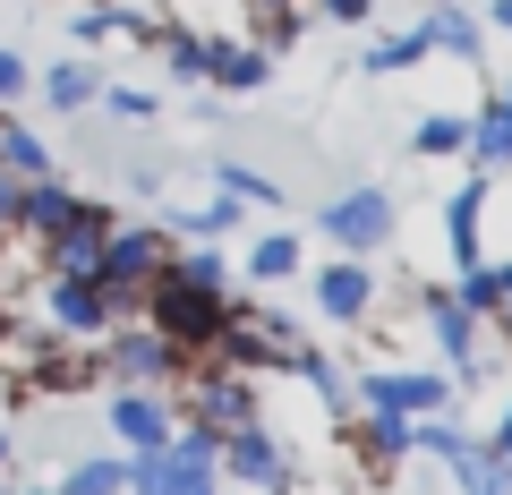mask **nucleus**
<instances>
[{"instance_id":"nucleus-1","label":"nucleus","mask_w":512,"mask_h":495,"mask_svg":"<svg viewBox=\"0 0 512 495\" xmlns=\"http://www.w3.org/2000/svg\"><path fill=\"white\" fill-rule=\"evenodd\" d=\"M299 350H308V333H299L282 308L231 291V316H222V333H214V350H205V359H214V367H239V376H291Z\"/></svg>"},{"instance_id":"nucleus-2","label":"nucleus","mask_w":512,"mask_h":495,"mask_svg":"<svg viewBox=\"0 0 512 495\" xmlns=\"http://www.w3.org/2000/svg\"><path fill=\"white\" fill-rule=\"evenodd\" d=\"M171 248H180V239H171L163 222H120V231L103 239L94 282H103V299H111V325H137V308H146V291L163 282Z\"/></svg>"},{"instance_id":"nucleus-3","label":"nucleus","mask_w":512,"mask_h":495,"mask_svg":"<svg viewBox=\"0 0 512 495\" xmlns=\"http://www.w3.org/2000/svg\"><path fill=\"white\" fill-rule=\"evenodd\" d=\"M393 231H402V205H393V188H376V180H359V188H342V197L316 205V239H325L333 257H384Z\"/></svg>"},{"instance_id":"nucleus-4","label":"nucleus","mask_w":512,"mask_h":495,"mask_svg":"<svg viewBox=\"0 0 512 495\" xmlns=\"http://www.w3.org/2000/svg\"><path fill=\"white\" fill-rule=\"evenodd\" d=\"M359 410H393V419H461V385L444 367H359L350 376Z\"/></svg>"},{"instance_id":"nucleus-5","label":"nucleus","mask_w":512,"mask_h":495,"mask_svg":"<svg viewBox=\"0 0 512 495\" xmlns=\"http://www.w3.org/2000/svg\"><path fill=\"white\" fill-rule=\"evenodd\" d=\"M222 316H231V299H214V291H188V282H154L146 291V308H137V325H154L180 359H205L214 350V333H222Z\"/></svg>"},{"instance_id":"nucleus-6","label":"nucleus","mask_w":512,"mask_h":495,"mask_svg":"<svg viewBox=\"0 0 512 495\" xmlns=\"http://www.w3.org/2000/svg\"><path fill=\"white\" fill-rule=\"evenodd\" d=\"M94 367H103V385H146V393H171L188 376V359L154 325H111L103 342H94Z\"/></svg>"},{"instance_id":"nucleus-7","label":"nucleus","mask_w":512,"mask_h":495,"mask_svg":"<svg viewBox=\"0 0 512 495\" xmlns=\"http://www.w3.org/2000/svg\"><path fill=\"white\" fill-rule=\"evenodd\" d=\"M308 299H316V316H325L333 333H359L367 316L384 308V274H376V257H325V265H308Z\"/></svg>"},{"instance_id":"nucleus-8","label":"nucleus","mask_w":512,"mask_h":495,"mask_svg":"<svg viewBox=\"0 0 512 495\" xmlns=\"http://www.w3.org/2000/svg\"><path fill=\"white\" fill-rule=\"evenodd\" d=\"M214 470L239 478V487H256V495H282L299 478V461H291V444H282L274 427L256 419V427H231V436L214 444Z\"/></svg>"},{"instance_id":"nucleus-9","label":"nucleus","mask_w":512,"mask_h":495,"mask_svg":"<svg viewBox=\"0 0 512 495\" xmlns=\"http://www.w3.org/2000/svg\"><path fill=\"white\" fill-rule=\"evenodd\" d=\"M111 231H120V205L86 197L69 231H52V239L35 248V257H43V282H94V265H103V239H111Z\"/></svg>"},{"instance_id":"nucleus-10","label":"nucleus","mask_w":512,"mask_h":495,"mask_svg":"<svg viewBox=\"0 0 512 495\" xmlns=\"http://www.w3.org/2000/svg\"><path fill=\"white\" fill-rule=\"evenodd\" d=\"M103 427L120 453H163L171 436H180V410H171V393H146V385H111L103 393Z\"/></svg>"},{"instance_id":"nucleus-11","label":"nucleus","mask_w":512,"mask_h":495,"mask_svg":"<svg viewBox=\"0 0 512 495\" xmlns=\"http://www.w3.org/2000/svg\"><path fill=\"white\" fill-rule=\"evenodd\" d=\"M35 316H43V333H60V342H103V333H111L103 282H43Z\"/></svg>"},{"instance_id":"nucleus-12","label":"nucleus","mask_w":512,"mask_h":495,"mask_svg":"<svg viewBox=\"0 0 512 495\" xmlns=\"http://www.w3.org/2000/svg\"><path fill=\"white\" fill-rule=\"evenodd\" d=\"M342 444L359 453L367 487H384V478L410 461V419H393V410H342Z\"/></svg>"},{"instance_id":"nucleus-13","label":"nucleus","mask_w":512,"mask_h":495,"mask_svg":"<svg viewBox=\"0 0 512 495\" xmlns=\"http://www.w3.org/2000/svg\"><path fill=\"white\" fill-rule=\"evenodd\" d=\"M205 86L214 94H265L274 86V52L256 35H205Z\"/></svg>"},{"instance_id":"nucleus-14","label":"nucleus","mask_w":512,"mask_h":495,"mask_svg":"<svg viewBox=\"0 0 512 495\" xmlns=\"http://www.w3.org/2000/svg\"><path fill=\"white\" fill-rule=\"evenodd\" d=\"M461 163H470L478 180H504L512 171V86L470 103V154H461Z\"/></svg>"},{"instance_id":"nucleus-15","label":"nucleus","mask_w":512,"mask_h":495,"mask_svg":"<svg viewBox=\"0 0 512 495\" xmlns=\"http://www.w3.org/2000/svg\"><path fill=\"white\" fill-rule=\"evenodd\" d=\"M487 188L495 180H478V171H470V180L444 197V257H453V274L487 257Z\"/></svg>"},{"instance_id":"nucleus-16","label":"nucleus","mask_w":512,"mask_h":495,"mask_svg":"<svg viewBox=\"0 0 512 495\" xmlns=\"http://www.w3.org/2000/svg\"><path fill=\"white\" fill-rule=\"evenodd\" d=\"M239 274H248V291H291V282L308 274V239H299L291 222L256 231V239H248V265H239Z\"/></svg>"},{"instance_id":"nucleus-17","label":"nucleus","mask_w":512,"mask_h":495,"mask_svg":"<svg viewBox=\"0 0 512 495\" xmlns=\"http://www.w3.org/2000/svg\"><path fill=\"white\" fill-rule=\"evenodd\" d=\"M77 205H86V188H69L60 171H52V180H26L18 188V239H35V248H43L52 231H69V222H77Z\"/></svg>"},{"instance_id":"nucleus-18","label":"nucleus","mask_w":512,"mask_h":495,"mask_svg":"<svg viewBox=\"0 0 512 495\" xmlns=\"http://www.w3.org/2000/svg\"><path fill=\"white\" fill-rule=\"evenodd\" d=\"M419 26H427V52L461 60V69H478V60H487V26L470 18V0H436V9H419Z\"/></svg>"},{"instance_id":"nucleus-19","label":"nucleus","mask_w":512,"mask_h":495,"mask_svg":"<svg viewBox=\"0 0 512 495\" xmlns=\"http://www.w3.org/2000/svg\"><path fill=\"white\" fill-rule=\"evenodd\" d=\"M239 222H248V205H239V197H222V188H214L205 205H171V214H163V231L180 239V248H188V239H205V248H222V239H231Z\"/></svg>"},{"instance_id":"nucleus-20","label":"nucleus","mask_w":512,"mask_h":495,"mask_svg":"<svg viewBox=\"0 0 512 495\" xmlns=\"http://www.w3.org/2000/svg\"><path fill=\"white\" fill-rule=\"evenodd\" d=\"M410 154H419V163H453V154H470V111H461V103L419 111V120H410Z\"/></svg>"},{"instance_id":"nucleus-21","label":"nucleus","mask_w":512,"mask_h":495,"mask_svg":"<svg viewBox=\"0 0 512 495\" xmlns=\"http://www.w3.org/2000/svg\"><path fill=\"white\" fill-rule=\"evenodd\" d=\"M0 171H9V180H52V137L43 129H26L18 111H0Z\"/></svg>"},{"instance_id":"nucleus-22","label":"nucleus","mask_w":512,"mask_h":495,"mask_svg":"<svg viewBox=\"0 0 512 495\" xmlns=\"http://www.w3.org/2000/svg\"><path fill=\"white\" fill-rule=\"evenodd\" d=\"M35 86H43V103H52V111H94L103 69H94L86 52H69V60H52V69H35Z\"/></svg>"},{"instance_id":"nucleus-23","label":"nucleus","mask_w":512,"mask_h":495,"mask_svg":"<svg viewBox=\"0 0 512 495\" xmlns=\"http://www.w3.org/2000/svg\"><path fill=\"white\" fill-rule=\"evenodd\" d=\"M444 470H453V487H461V495H512V461L495 453L487 436H470L453 461H444Z\"/></svg>"},{"instance_id":"nucleus-24","label":"nucleus","mask_w":512,"mask_h":495,"mask_svg":"<svg viewBox=\"0 0 512 495\" xmlns=\"http://www.w3.org/2000/svg\"><path fill=\"white\" fill-rule=\"evenodd\" d=\"M171 282H188V291H214V299H231V282H239V265L222 257V248H205V239H188V248H171V265H163Z\"/></svg>"},{"instance_id":"nucleus-25","label":"nucleus","mask_w":512,"mask_h":495,"mask_svg":"<svg viewBox=\"0 0 512 495\" xmlns=\"http://www.w3.org/2000/svg\"><path fill=\"white\" fill-rule=\"evenodd\" d=\"M419 60H436V52H427V26L410 18V26H393V35H376L359 52V77H402V69H419Z\"/></svg>"},{"instance_id":"nucleus-26","label":"nucleus","mask_w":512,"mask_h":495,"mask_svg":"<svg viewBox=\"0 0 512 495\" xmlns=\"http://www.w3.org/2000/svg\"><path fill=\"white\" fill-rule=\"evenodd\" d=\"M154 60H163L171 86H205V35H197V26L163 18V26H154Z\"/></svg>"},{"instance_id":"nucleus-27","label":"nucleus","mask_w":512,"mask_h":495,"mask_svg":"<svg viewBox=\"0 0 512 495\" xmlns=\"http://www.w3.org/2000/svg\"><path fill=\"white\" fill-rule=\"evenodd\" d=\"M214 188H222V197H239V205H256V214H282V205H291L274 171H256V163H231V154L214 163Z\"/></svg>"},{"instance_id":"nucleus-28","label":"nucleus","mask_w":512,"mask_h":495,"mask_svg":"<svg viewBox=\"0 0 512 495\" xmlns=\"http://www.w3.org/2000/svg\"><path fill=\"white\" fill-rule=\"evenodd\" d=\"M60 495H128V453H77L60 470Z\"/></svg>"},{"instance_id":"nucleus-29","label":"nucleus","mask_w":512,"mask_h":495,"mask_svg":"<svg viewBox=\"0 0 512 495\" xmlns=\"http://www.w3.org/2000/svg\"><path fill=\"white\" fill-rule=\"evenodd\" d=\"M453 299H461V308L478 316V325H487V316H495V299H504V265H495V257L461 265V274H453Z\"/></svg>"},{"instance_id":"nucleus-30","label":"nucleus","mask_w":512,"mask_h":495,"mask_svg":"<svg viewBox=\"0 0 512 495\" xmlns=\"http://www.w3.org/2000/svg\"><path fill=\"white\" fill-rule=\"evenodd\" d=\"M94 103H103L111 120H128V129H146L154 111H163V94H154V86H128V77H103V94H94Z\"/></svg>"},{"instance_id":"nucleus-31","label":"nucleus","mask_w":512,"mask_h":495,"mask_svg":"<svg viewBox=\"0 0 512 495\" xmlns=\"http://www.w3.org/2000/svg\"><path fill=\"white\" fill-rule=\"evenodd\" d=\"M26 94H35V69H26V52H9V43H0V111H18Z\"/></svg>"},{"instance_id":"nucleus-32","label":"nucleus","mask_w":512,"mask_h":495,"mask_svg":"<svg viewBox=\"0 0 512 495\" xmlns=\"http://www.w3.org/2000/svg\"><path fill=\"white\" fill-rule=\"evenodd\" d=\"M308 18H325V26H367V18H376V0H308Z\"/></svg>"},{"instance_id":"nucleus-33","label":"nucleus","mask_w":512,"mask_h":495,"mask_svg":"<svg viewBox=\"0 0 512 495\" xmlns=\"http://www.w3.org/2000/svg\"><path fill=\"white\" fill-rule=\"evenodd\" d=\"M487 333H495V342H504V359H512V257H504V299H495Z\"/></svg>"},{"instance_id":"nucleus-34","label":"nucleus","mask_w":512,"mask_h":495,"mask_svg":"<svg viewBox=\"0 0 512 495\" xmlns=\"http://www.w3.org/2000/svg\"><path fill=\"white\" fill-rule=\"evenodd\" d=\"M18 188H26V180H9V171H0V231H18Z\"/></svg>"},{"instance_id":"nucleus-35","label":"nucleus","mask_w":512,"mask_h":495,"mask_svg":"<svg viewBox=\"0 0 512 495\" xmlns=\"http://www.w3.org/2000/svg\"><path fill=\"white\" fill-rule=\"evenodd\" d=\"M487 444H495V453H504V461H512V402H504V410H495V427H487Z\"/></svg>"},{"instance_id":"nucleus-36","label":"nucleus","mask_w":512,"mask_h":495,"mask_svg":"<svg viewBox=\"0 0 512 495\" xmlns=\"http://www.w3.org/2000/svg\"><path fill=\"white\" fill-rule=\"evenodd\" d=\"M487 26H495V35H512V0H487Z\"/></svg>"},{"instance_id":"nucleus-37","label":"nucleus","mask_w":512,"mask_h":495,"mask_svg":"<svg viewBox=\"0 0 512 495\" xmlns=\"http://www.w3.org/2000/svg\"><path fill=\"white\" fill-rule=\"evenodd\" d=\"M180 495H222V487H214V478H197V487H180Z\"/></svg>"},{"instance_id":"nucleus-38","label":"nucleus","mask_w":512,"mask_h":495,"mask_svg":"<svg viewBox=\"0 0 512 495\" xmlns=\"http://www.w3.org/2000/svg\"><path fill=\"white\" fill-rule=\"evenodd\" d=\"M256 9H291V0H248V18H256Z\"/></svg>"},{"instance_id":"nucleus-39","label":"nucleus","mask_w":512,"mask_h":495,"mask_svg":"<svg viewBox=\"0 0 512 495\" xmlns=\"http://www.w3.org/2000/svg\"><path fill=\"white\" fill-rule=\"evenodd\" d=\"M0 470H9V436H0ZM0 495H9V487H0Z\"/></svg>"},{"instance_id":"nucleus-40","label":"nucleus","mask_w":512,"mask_h":495,"mask_svg":"<svg viewBox=\"0 0 512 495\" xmlns=\"http://www.w3.org/2000/svg\"><path fill=\"white\" fill-rule=\"evenodd\" d=\"M18 495H60V487H18Z\"/></svg>"},{"instance_id":"nucleus-41","label":"nucleus","mask_w":512,"mask_h":495,"mask_svg":"<svg viewBox=\"0 0 512 495\" xmlns=\"http://www.w3.org/2000/svg\"><path fill=\"white\" fill-rule=\"evenodd\" d=\"M427 9H436V0H427Z\"/></svg>"}]
</instances>
